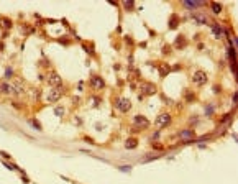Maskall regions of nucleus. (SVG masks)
I'll return each instance as SVG.
<instances>
[{
	"label": "nucleus",
	"instance_id": "4be33fe9",
	"mask_svg": "<svg viewBox=\"0 0 238 184\" xmlns=\"http://www.w3.org/2000/svg\"><path fill=\"white\" fill-rule=\"evenodd\" d=\"M122 5L125 7L127 12H131V10L135 8V2H122Z\"/></svg>",
	"mask_w": 238,
	"mask_h": 184
},
{
	"label": "nucleus",
	"instance_id": "a878e982",
	"mask_svg": "<svg viewBox=\"0 0 238 184\" xmlns=\"http://www.w3.org/2000/svg\"><path fill=\"white\" fill-rule=\"evenodd\" d=\"M159 137H161V130H156V131H154V133H153V135H151V140H153V141H156V140H158V138H159Z\"/></svg>",
	"mask_w": 238,
	"mask_h": 184
},
{
	"label": "nucleus",
	"instance_id": "7ed1b4c3",
	"mask_svg": "<svg viewBox=\"0 0 238 184\" xmlns=\"http://www.w3.org/2000/svg\"><path fill=\"white\" fill-rule=\"evenodd\" d=\"M209 82V74L205 73L204 69H197L194 74H192V84L197 86V87H202Z\"/></svg>",
	"mask_w": 238,
	"mask_h": 184
},
{
	"label": "nucleus",
	"instance_id": "f8f14e48",
	"mask_svg": "<svg viewBox=\"0 0 238 184\" xmlns=\"http://www.w3.org/2000/svg\"><path fill=\"white\" fill-rule=\"evenodd\" d=\"M138 145H140L138 138H137V137H130V138H127V140H125V145H123V148H125V150H137Z\"/></svg>",
	"mask_w": 238,
	"mask_h": 184
},
{
	"label": "nucleus",
	"instance_id": "0eeeda50",
	"mask_svg": "<svg viewBox=\"0 0 238 184\" xmlns=\"http://www.w3.org/2000/svg\"><path fill=\"white\" fill-rule=\"evenodd\" d=\"M156 92H158L156 84H153V82H150V81H146V82L141 84V94L143 95H154Z\"/></svg>",
	"mask_w": 238,
	"mask_h": 184
},
{
	"label": "nucleus",
	"instance_id": "20e7f679",
	"mask_svg": "<svg viewBox=\"0 0 238 184\" xmlns=\"http://www.w3.org/2000/svg\"><path fill=\"white\" fill-rule=\"evenodd\" d=\"M89 86L94 89V91H102V89H105V79L102 76H97V74H94V76H90L89 79Z\"/></svg>",
	"mask_w": 238,
	"mask_h": 184
},
{
	"label": "nucleus",
	"instance_id": "6ab92c4d",
	"mask_svg": "<svg viewBox=\"0 0 238 184\" xmlns=\"http://www.w3.org/2000/svg\"><path fill=\"white\" fill-rule=\"evenodd\" d=\"M26 122H28V125H31L33 128H36L38 131H43V127H41V123H38L35 118H28Z\"/></svg>",
	"mask_w": 238,
	"mask_h": 184
},
{
	"label": "nucleus",
	"instance_id": "5701e85b",
	"mask_svg": "<svg viewBox=\"0 0 238 184\" xmlns=\"http://www.w3.org/2000/svg\"><path fill=\"white\" fill-rule=\"evenodd\" d=\"M172 53V46L171 44H164L163 46V56H169Z\"/></svg>",
	"mask_w": 238,
	"mask_h": 184
},
{
	"label": "nucleus",
	"instance_id": "2eb2a0df",
	"mask_svg": "<svg viewBox=\"0 0 238 184\" xmlns=\"http://www.w3.org/2000/svg\"><path fill=\"white\" fill-rule=\"evenodd\" d=\"M181 23V20H179V17H177V13H172L171 15V18H169V30H176L177 26H179Z\"/></svg>",
	"mask_w": 238,
	"mask_h": 184
},
{
	"label": "nucleus",
	"instance_id": "aec40b11",
	"mask_svg": "<svg viewBox=\"0 0 238 184\" xmlns=\"http://www.w3.org/2000/svg\"><path fill=\"white\" fill-rule=\"evenodd\" d=\"M204 108H205V115H207V117H210V115L215 114V105L214 104H207Z\"/></svg>",
	"mask_w": 238,
	"mask_h": 184
},
{
	"label": "nucleus",
	"instance_id": "c85d7f7f",
	"mask_svg": "<svg viewBox=\"0 0 238 184\" xmlns=\"http://www.w3.org/2000/svg\"><path fill=\"white\" fill-rule=\"evenodd\" d=\"M21 181H23L25 184H30V178H26L25 174H21Z\"/></svg>",
	"mask_w": 238,
	"mask_h": 184
},
{
	"label": "nucleus",
	"instance_id": "393cba45",
	"mask_svg": "<svg viewBox=\"0 0 238 184\" xmlns=\"http://www.w3.org/2000/svg\"><path fill=\"white\" fill-rule=\"evenodd\" d=\"M0 160H5V161H12L13 158H12V155H10V153H7V151H0Z\"/></svg>",
	"mask_w": 238,
	"mask_h": 184
},
{
	"label": "nucleus",
	"instance_id": "412c9836",
	"mask_svg": "<svg viewBox=\"0 0 238 184\" xmlns=\"http://www.w3.org/2000/svg\"><path fill=\"white\" fill-rule=\"evenodd\" d=\"M54 114L58 115V117H63L64 115V107L63 105H54Z\"/></svg>",
	"mask_w": 238,
	"mask_h": 184
},
{
	"label": "nucleus",
	"instance_id": "6e6552de",
	"mask_svg": "<svg viewBox=\"0 0 238 184\" xmlns=\"http://www.w3.org/2000/svg\"><path fill=\"white\" fill-rule=\"evenodd\" d=\"M187 44H189V38H187V36H186V35H179L174 41H172L171 46L174 48V50H179V51H181V50H184Z\"/></svg>",
	"mask_w": 238,
	"mask_h": 184
},
{
	"label": "nucleus",
	"instance_id": "1a4fd4ad",
	"mask_svg": "<svg viewBox=\"0 0 238 184\" xmlns=\"http://www.w3.org/2000/svg\"><path fill=\"white\" fill-rule=\"evenodd\" d=\"M158 73H159V77H166L169 73H172V66L168 64V63H159L158 64Z\"/></svg>",
	"mask_w": 238,
	"mask_h": 184
},
{
	"label": "nucleus",
	"instance_id": "7c9ffc66",
	"mask_svg": "<svg viewBox=\"0 0 238 184\" xmlns=\"http://www.w3.org/2000/svg\"><path fill=\"white\" fill-rule=\"evenodd\" d=\"M214 91H215V94H220V91H222L220 86H214Z\"/></svg>",
	"mask_w": 238,
	"mask_h": 184
},
{
	"label": "nucleus",
	"instance_id": "f3484780",
	"mask_svg": "<svg viewBox=\"0 0 238 184\" xmlns=\"http://www.w3.org/2000/svg\"><path fill=\"white\" fill-rule=\"evenodd\" d=\"M182 97H184V100H186V102H192V100H195V92L191 91V89H186L184 94H182Z\"/></svg>",
	"mask_w": 238,
	"mask_h": 184
},
{
	"label": "nucleus",
	"instance_id": "f257e3e1",
	"mask_svg": "<svg viewBox=\"0 0 238 184\" xmlns=\"http://www.w3.org/2000/svg\"><path fill=\"white\" fill-rule=\"evenodd\" d=\"M113 107H115V110H118L120 114H128V112L131 110V107H133V104H131L130 99H127V97H115V100H113Z\"/></svg>",
	"mask_w": 238,
	"mask_h": 184
},
{
	"label": "nucleus",
	"instance_id": "423d86ee",
	"mask_svg": "<svg viewBox=\"0 0 238 184\" xmlns=\"http://www.w3.org/2000/svg\"><path fill=\"white\" fill-rule=\"evenodd\" d=\"M191 18L194 20V23L195 25H199V26H209L210 25V20L205 17V13H202V12H192L191 13Z\"/></svg>",
	"mask_w": 238,
	"mask_h": 184
},
{
	"label": "nucleus",
	"instance_id": "4468645a",
	"mask_svg": "<svg viewBox=\"0 0 238 184\" xmlns=\"http://www.w3.org/2000/svg\"><path fill=\"white\" fill-rule=\"evenodd\" d=\"M209 5H210V10H212V13L215 15V17H218V15L224 13V5H222V3H218V2H210Z\"/></svg>",
	"mask_w": 238,
	"mask_h": 184
},
{
	"label": "nucleus",
	"instance_id": "c756f323",
	"mask_svg": "<svg viewBox=\"0 0 238 184\" xmlns=\"http://www.w3.org/2000/svg\"><path fill=\"white\" fill-rule=\"evenodd\" d=\"M125 40H127V44H135V40L131 41V38H130V36H125Z\"/></svg>",
	"mask_w": 238,
	"mask_h": 184
},
{
	"label": "nucleus",
	"instance_id": "dca6fc26",
	"mask_svg": "<svg viewBox=\"0 0 238 184\" xmlns=\"http://www.w3.org/2000/svg\"><path fill=\"white\" fill-rule=\"evenodd\" d=\"M151 150H153V151L164 153L166 151V146H164V143H161V141H153V143H151Z\"/></svg>",
	"mask_w": 238,
	"mask_h": 184
},
{
	"label": "nucleus",
	"instance_id": "9b49d317",
	"mask_svg": "<svg viewBox=\"0 0 238 184\" xmlns=\"http://www.w3.org/2000/svg\"><path fill=\"white\" fill-rule=\"evenodd\" d=\"M177 137L181 140H192V138H195V131H194V128H184L177 133Z\"/></svg>",
	"mask_w": 238,
	"mask_h": 184
},
{
	"label": "nucleus",
	"instance_id": "bb28decb",
	"mask_svg": "<svg viewBox=\"0 0 238 184\" xmlns=\"http://www.w3.org/2000/svg\"><path fill=\"white\" fill-rule=\"evenodd\" d=\"M118 171H123V173H130V171H131V166H118Z\"/></svg>",
	"mask_w": 238,
	"mask_h": 184
},
{
	"label": "nucleus",
	"instance_id": "f03ea898",
	"mask_svg": "<svg viewBox=\"0 0 238 184\" xmlns=\"http://www.w3.org/2000/svg\"><path fill=\"white\" fill-rule=\"evenodd\" d=\"M171 123H172V115L169 114V112H163V114H159L156 117V120H154V125L158 127V130L168 128Z\"/></svg>",
	"mask_w": 238,
	"mask_h": 184
},
{
	"label": "nucleus",
	"instance_id": "9d476101",
	"mask_svg": "<svg viewBox=\"0 0 238 184\" xmlns=\"http://www.w3.org/2000/svg\"><path fill=\"white\" fill-rule=\"evenodd\" d=\"M207 3L205 2H189V0H184L182 2V7L187 10H192V12H195L197 8H201V7H205Z\"/></svg>",
	"mask_w": 238,
	"mask_h": 184
},
{
	"label": "nucleus",
	"instance_id": "b1692460",
	"mask_svg": "<svg viewBox=\"0 0 238 184\" xmlns=\"http://www.w3.org/2000/svg\"><path fill=\"white\" fill-rule=\"evenodd\" d=\"M161 153H158V155H153V156H146L145 160L141 161V163H150V161H154V160H159Z\"/></svg>",
	"mask_w": 238,
	"mask_h": 184
},
{
	"label": "nucleus",
	"instance_id": "a211bd4d",
	"mask_svg": "<svg viewBox=\"0 0 238 184\" xmlns=\"http://www.w3.org/2000/svg\"><path fill=\"white\" fill-rule=\"evenodd\" d=\"M0 25H3V28L10 30L13 26V21L10 20V18H7V17H2V18H0Z\"/></svg>",
	"mask_w": 238,
	"mask_h": 184
},
{
	"label": "nucleus",
	"instance_id": "ddd939ff",
	"mask_svg": "<svg viewBox=\"0 0 238 184\" xmlns=\"http://www.w3.org/2000/svg\"><path fill=\"white\" fill-rule=\"evenodd\" d=\"M50 84L53 86V87H61L63 86L61 76H59L58 73H54V71H51V74H50Z\"/></svg>",
	"mask_w": 238,
	"mask_h": 184
},
{
	"label": "nucleus",
	"instance_id": "39448f33",
	"mask_svg": "<svg viewBox=\"0 0 238 184\" xmlns=\"http://www.w3.org/2000/svg\"><path fill=\"white\" fill-rule=\"evenodd\" d=\"M133 125H137V128L138 130H143V128H148L150 127V120L146 115H141V114H137V115H133Z\"/></svg>",
	"mask_w": 238,
	"mask_h": 184
},
{
	"label": "nucleus",
	"instance_id": "cd10ccee",
	"mask_svg": "<svg viewBox=\"0 0 238 184\" xmlns=\"http://www.w3.org/2000/svg\"><path fill=\"white\" fill-rule=\"evenodd\" d=\"M13 74V71H12V67H7V71H5V79H10V76Z\"/></svg>",
	"mask_w": 238,
	"mask_h": 184
}]
</instances>
